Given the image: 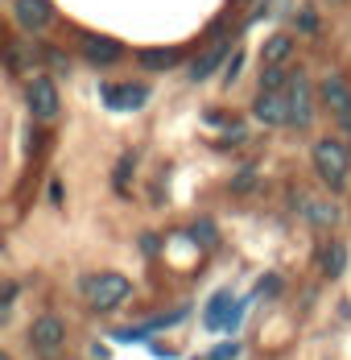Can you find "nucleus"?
<instances>
[{"instance_id":"obj_16","label":"nucleus","mask_w":351,"mask_h":360,"mask_svg":"<svg viewBox=\"0 0 351 360\" xmlns=\"http://www.w3.org/2000/svg\"><path fill=\"white\" fill-rule=\"evenodd\" d=\"M178 50H140L137 63L145 67V71H170V67H178Z\"/></svg>"},{"instance_id":"obj_12","label":"nucleus","mask_w":351,"mask_h":360,"mask_svg":"<svg viewBox=\"0 0 351 360\" xmlns=\"http://www.w3.org/2000/svg\"><path fill=\"white\" fill-rule=\"evenodd\" d=\"M318 269H322V278H343V269H347V245L343 240H331V245H322L318 249Z\"/></svg>"},{"instance_id":"obj_25","label":"nucleus","mask_w":351,"mask_h":360,"mask_svg":"<svg viewBox=\"0 0 351 360\" xmlns=\"http://www.w3.org/2000/svg\"><path fill=\"white\" fill-rule=\"evenodd\" d=\"M244 311H248V302H244V298H240V302H236V307H232V315H227V327H223V331H227V335H232V331H236V327L244 323Z\"/></svg>"},{"instance_id":"obj_21","label":"nucleus","mask_w":351,"mask_h":360,"mask_svg":"<svg viewBox=\"0 0 351 360\" xmlns=\"http://www.w3.org/2000/svg\"><path fill=\"white\" fill-rule=\"evenodd\" d=\"M256 294H265V298H277V294H281V274H265V278L256 282Z\"/></svg>"},{"instance_id":"obj_26","label":"nucleus","mask_w":351,"mask_h":360,"mask_svg":"<svg viewBox=\"0 0 351 360\" xmlns=\"http://www.w3.org/2000/svg\"><path fill=\"white\" fill-rule=\"evenodd\" d=\"M244 137H248V129H244V124H236V129H227V133L219 137V145H240Z\"/></svg>"},{"instance_id":"obj_20","label":"nucleus","mask_w":351,"mask_h":360,"mask_svg":"<svg viewBox=\"0 0 351 360\" xmlns=\"http://www.w3.org/2000/svg\"><path fill=\"white\" fill-rule=\"evenodd\" d=\"M149 335H153V327H149V323H145V327H128V331H116V340H120V344H145Z\"/></svg>"},{"instance_id":"obj_10","label":"nucleus","mask_w":351,"mask_h":360,"mask_svg":"<svg viewBox=\"0 0 351 360\" xmlns=\"http://www.w3.org/2000/svg\"><path fill=\"white\" fill-rule=\"evenodd\" d=\"M83 58L91 67H112V63L124 58V46L112 41V37H83Z\"/></svg>"},{"instance_id":"obj_17","label":"nucleus","mask_w":351,"mask_h":360,"mask_svg":"<svg viewBox=\"0 0 351 360\" xmlns=\"http://www.w3.org/2000/svg\"><path fill=\"white\" fill-rule=\"evenodd\" d=\"M289 79H293V71H285V67H265L260 71V91H285Z\"/></svg>"},{"instance_id":"obj_27","label":"nucleus","mask_w":351,"mask_h":360,"mask_svg":"<svg viewBox=\"0 0 351 360\" xmlns=\"http://www.w3.org/2000/svg\"><path fill=\"white\" fill-rule=\"evenodd\" d=\"M252 179H256V174H252V166H248V170H240V174H236V182H232V186H236V191H248V186H252Z\"/></svg>"},{"instance_id":"obj_7","label":"nucleus","mask_w":351,"mask_h":360,"mask_svg":"<svg viewBox=\"0 0 351 360\" xmlns=\"http://www.w3.org/2000/svg\"><path fill=\"white\" fill-rule=\"evenodd\" d=\"M285 96H289V124L306 129V124L314 120V100H310V83H306V75L302 71H293L289 87H285Z\"/></svg>"},{"instance_id":"obj_2","label":"nucleus","mask_w":351,"mask_h":360,"mask_svg":"<svg viewBox=\"0 0 351 360\" xmlns=\"http://www.w3.org/2000/svg\"><path fill=\"white\" fill-rule=\"evenodd\" d=\"M314 170L318 179L326 182L331 191H343V182H347V170H351V158L343 141H335V137H322L314 145Z\"/></svg>"},{"instance_id":"obj_13","label":"nucleus","mask_w":351,"mask_h":360,"mask_svg":"<svg viewBox=\"0 0 351 360\" xmlns=\"http://www.w3.org/2000/svg\"><path fill=\"white\" fill-rule=\"evenodd\" d=\"M223 58H227V37H219L207 54H203V58L190 67V83H203V79H211V75L223 67Z\"/></svg>"},{"instance_id":"obj_11","label":"nucleus","mask_w":351,"mask_h":360,"mask_svg":"<svg viewBox=\"0 0 351 360\" xmlns=\"http://www.w3.org/2000/svg\"><path fill=\"white\" fill-rule=\"evenodd\" d=\"M232 307H236L232 290H219L207 307H203V327H207V331H223V327H227V315H232Z\"/></svg>"},{"instance_id":"obj_5","label":"nucleus","mask_w":351,"mask_h":360,"mask_svg":"<svg viewBox=\"0 0 351 360\" xmlns=\"http://www.w3.org/2000/svg\"><path fill=\"white\" fill-rule=\"evenodd\" d=\"M318 96H322V104L331 108V116L343 124V129H351V87L343 75H326L322 83H318Z\"/></svg>"},{"instance_id":"obj_8","label":"nucleus","mask_w":351,"mask_h":360,"mask_svg":"<svg viewBox=\"0 0 351 360\" xmlns=\"http://www.w3.org/2000/svg\"><path fill=\"white\" fill-rule=\"evenodd\" d=\"M252 116H256L260 124H269V129L289 124V96H285V91H260V96L252 100Z\"/></svg>"},{"instance_id":"obj_1","label":"nucleus","mask_w":351,"mask_h":360,"mask_svg":"<svg viewBox=\"0 0 351 360\" xmlns=\"http://www.w3.org/2000/svg\"><path fill=\"white\" fill-rule=\"evenodd\" d=\"M79 294H83V302L91 307V311H100V315H107V311H116L128 294H133V282L124 278V274H87V278H79Z\"/></svg>"},{"instance_id":"obj_19","label":"nucleus","mask_w":351,"mask_h":360,"mask_svg":"<svg viewBox=\"0 0 351 360\" xmlns=\"http://www.w3.org/2000/svg\"><path fill=\"white\" fill-rule=\"evenodd\" d=\"M133 166H137V158H133V153H124V158H120V166H116V191H120V195H128V174H133Z\"/></svg>"},{"instance_id":"obj_23","label":"nucleus","mask_w":351,"mask_h":360,"mask_svg":"<svg viewBox=\"0 0 351 360\" xmlns=\"http://www.w3.org/2000/svg\"><path fill=\"white\" fill-rule=\"evenodd\" d=\"M13 307H17V282L4 286V307H0V319H4V323L13 319Z\"/></svg>"},{"instance_id":"obj_18","label":"nucleus","mask_w":351,"mask_h":360,"mask_svg":"<svg viewBox=\"0 0 351 360\" xmlns=\"http://www.w3.org/2000/svg\"><path fill=\"white\" fill-rule=\"evenodd\" d=\"M190 240H194V245H203V249H215V245H219V232H215V224H211V219H199V224L190 228Z\"/></svg>"},{"instance_id":"obj_6","label":"nucleus","mask_w":351,"mask_h":360,"mask_svg":"<svg viewBox=\"0 0 351 360\" xmlns=\"http://www.w3.org/2000/svg\"><path fill=\"white\" fill-rule=\"evenodd\" d=\"M100 96H104V104L112 112H140L149 104V87L145 83H104Z\"/></svg>"},{"instance_id":"obj_14","label":"nucleus","mask_w":351,"mask_h":360,"mask_svg":"<svg viewBox=\"0 0 351 360\" xmlns=\"http://www.w3.org/2000/svg\"><path fill=\"white\" fill-rule=\"evenodd\" d=\"M289 54H293V37L289 34H273L269 41H265V50H260V63H265V67H285Z\"/></svg>"},{"instance_id":"obj_24","label":"nucleus","mask_w":351,"mask_h":360,"mask_svg":"<svg viewBox=\"0 0 351 360\" xmlns=\"http://www.w3.org/2000/svg\"><path fill=\"white\" fill-rule=\"evenodd\" d=\"M240 67H244V54L236 50V54L227 58V67H223V83H236V79H240Z\"/></svg>"},{"instance_id":"obj_29","label":"nucleus","mask_w":351,"mask_h":360,"mask_svg":"<svg viewBox=\"0 0 351 360\" xmlns=\"http://www.w3.org/2000/svg\"><path fill=\"white\" fill-rule=\"evenodd\" d=\"M240 4H248V0H240Z\"/></svg>"},{"instance_id":"obj_22","label":"nucleus","mask_w":351,"mask_h":360,"mask_svg":"<svg viewBox=\"0 0 351 360\" xmlns=\"http://www.w3.org/2000/svg\"><path fill=\"white\" fill-rule=\"evenodd\" d=\"M236 356H240V344H236V340H223L207 360H236Z\"/></svg>"},{"instance_id":"obj_3","label":"nucleus","mask_w":351,"mask_h":360,"mask_svg":"<svg viewBox=\"0 0 351 360\" xmlns=\"http://www.w3.org/2000/svg\"><path fill=\"white\" fill-rule=\"evenodd\" d=\"M29 348H34V356L54 360L67 348V323L58 315H37L34 323H29Z\"/></svg>"},{"instance_id":"obj_4","label":"nucleus","mask_w":351,"mask_h":360,"mask_svg":"<svg viewBox=\"0 0 351 360\" xmlns=\"http://www.w3.org/2000/svg\"><path fill=\"white\" fill-rule=\"evenodd\" d=\"M25 104H29V116L34 120H54L58 116V87H54V79L34 75L29 87H25Z\"/></svg>"},{"instance_id":"obj_28","label":"nucleus","mask_w":351,"mask_h":360,"mask_svg":"<svg viewBox=\"0 0 351 360\" xmlns=\"http://www.w3.org/2000/svg\"><path fill=\"white\" fill-rule=\"evenodd\" d=\"M298 30H306V34H314V30H318L314 13H302V17H298Z\"/></svg>"},{"instance_id":"obj_9","label":"nucleus","mask_w":351,"mask_h":360,"mask_svg":"<svg viewBox=\"0 0 351 360\" xmlns=\"http://www.w3.org/2000/svg\"><path fill=\"white\" fill-rule=\"evenodd\" d=\"M13 17H17V25L21 30H29V34H37V30H46L50 25V0H13Z\"/></svg>"},{"instance_id":"obj_15","label":"nucleus","mask_w":351,"mask_h":360,"mask_svg":"<svg viewBox=\"0 0 351 360\" xmlns=\"http://www.w3.org/2000/svg\"><path fill=\"white\" fill-rule=\"evenodd\" d=\"M298 207H302V212H306V219H310V224H314V228H331V224H335V219H339V207H335V203H331V199H302V203H298Z\"/></svg>"}]
</instances>
